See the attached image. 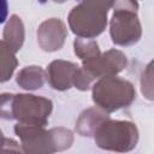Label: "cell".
Wrapping results in <instances>:
<instances>
[{
  "label": "cell",
  "instance_id": "6da1fadb",
  "mask_svg": "<svg viewBox=\"0 0 154 154\" xmlns=\"http://www.w3.org/2000/svg\"><path fill=\"white\" fill-rule=\"evenodd\" d=\"M53 111V102L34 94H0V118L16 119L20 124L46 126Z\"/></svg>",
  "mask_w": 154,
  "mask_h": 154
},
{
  "label": "cell",
  "instance_id": "7a4b0ae2",
  "mask_svg": "<svg viewBox=\"0 0 154 154\" xmlns=\"http://www.w3.org/2000/svg\"><path fill=\"white\" fill-rule=\"evenodd\" d=\"M14 134L20 140L22 152L28 154H52L69 149L73 143L70 129L59 126L46 130L45 126L17 123Z\"/></svg>",
  "mask_w": 154,
  "mask_h": 154
},
{
  "label": "cell",
  "instance_id": "3957f363",
  "mask_svg": "<svg viewBox=\"0 0 154 154\" xmlns=\"http://www.w3.org/2000/svg\"><path fill=\"white\" fill-rule=\"evenodd\" d=\"M91 97L96 107L107 113L129 107L136 100L134 84L117 75L100 77L91 85Z\"/></svg>",
  "mask_w": 154,
  "mask_h": 154
},
{
  "label": "cell",
  "instance_id": "277c9868",
  "mask_svg": "<svg viewBox=\"0 0 154 154\" xmlns=\"http://www.w3.org/2000/svg\"><path fill=\"white\" fill-rule=\"evenodd\" d=\"M109 20V35L117 46L129 47L137 43L142 36V25L137 14V0H116Z\"/></svg>",
  "mask_w": 154,
  "mask_h": 154
},
{
  "label": "cell",
  "instance_id": "5b68a950",
  "mask_svg": "<svg viewBox=\"0 0 154 154\" xmlns=\"http://www.w3.org/2000/svg\"><path fill=\"white\" fill-rule=\"evenodd\" d=\"M96 146L105 150L125 153L132 150L138 142V129L129 120L105 119L93 134Z\"/></svg>",
  "mask_w": 154,
  "mask_h": 154
},
{
  "label": "cell",
  "instance_id": "8992f818",
  "mask_svg": "<svg viewBox=\"0 0 154 154\" xmlns=\"http://www.w3.org/2000/svg\"><path fill=\"white\" fill-rule=\"evenodd\" d=\"M107 14L108 11L82 1L70 11L67 22L71 31L77 37L95 38L106 29Z\"/></svg>",
  "mask_w": 154,
  "mask_h": 154
},
{
  "label": "cell",
  "instance_id": "52a82bcc",
  "mask_svg": "<svg viewBox=\"0 0 154 154\" xmlns=\"http://www.w3.org/2000/svg\"><path fill=\"white\" fill-rule=\"evenodd\" d=\"M128 66L126 55L119 49H108L96 57L82 60V69L95 81L103 76L117 75Z\"/></svg>",
  "mask_w": 154,
  "mask_h": 154
},
{
  "label": "cell",
  "instance_id": "ba28073f",
  "mask_svg": "<svg viewBox=\"0 0 154 154\" xmlns=\"http://www.w3.org/2000/svg\"><path fill=\"white\" fill-rule=\"evenodd\" d=\"M37 43L45 52L52 53L63 48L67 37V28L59 18L43 20L37 28Z\"/></svg>",
  "mask_w": 154,
  "mask_h": 154
},
{
  "label": "cell",
  "instance_id": "9c48e42d",
  "mask_svg": "<svg viewBox=\"0 0 154 154\" xmlns=\"http://www.w3.org/2000/svg\"><path fill=\"white\" fill-rule=\"evenodd\" d=\"M78 69V65L66 60H53L46 70V79L48 84L59 91H65L72 88L73 76Z\"/></svg>",
  "mask_w": 154,
  "mask_h": 154
},
{
  "label": "cell",
  "instance_id": "30bf717a",
  "mask_svg": "<svg viewBox=\"0 0 154 154\" xmlns=\"http://www.w3.org/2000/svg\"><path fill=\"white\" fill-rule=\"evenodd\" d=\"M107 118H109L107 112L99 107H89L79 114L75 126L76 132L83 137H91L99 124Z\"/></svg>",
  "mask_w": 154,
  "mask_h": 154
},
{
  "label": "cell",
  "instance_id": "8fae6325",
  "mask_svg": "<svg viewBox=\"0 0 154 154\" xmlns=\"http://www.w3.org/2000/svg\"><path fill=\"white\" fill-rule=\"evenodd\" d=\"M46 81V71L37 65H30L23 67L16 77L17 84L25 90L41 89Z\"/></svg>",
  "mask_w": 154,
  "mask_h": 154
},
{
  "label": "cell",
  "instance_id": "7c38bea8",
  "mask_svg": "<svg viewBox=\"0 0 154 154\" xmlns=\"http://www.w3.org/2000/svg\"><path fill=\"white\" fill-rule=\"evenodd\" d=\"M2 36H4V41L11 47V49L14 53H17L22 48L25 38V29L19 16L12 14L10 17V19L7 20L4 28Z\"/></svg>",
  "mask_w": 154,
  "mask_h": 154
},
{
  "label": "cell",
  "instance_id": "4fadbf2b",
  "mask_svg": "<svg viewBox=\"0 0 154 154\" xmlns=\"http://www.w3.org/2000/svg\"><path fill=\"white\" fill-rule=\"evenodd\" d=\"M17 65L18 60L16 58V53L5 41L0 40V83H5L11 79Z\"/></svg>",
  "mask_w": 154,
  "mask_h": 154
},
{
  "label": "cell",
  "instance_id": "5bb4252c",
  "mask_svg": "<svg viewBox=\"0 0 154 154\" xmlns=\"http://www.w3.org/2000/svg\"><path fill=\"white\" fill-rule=\"evenodd\" d=\"M73 51H75V54L81 60L96 57L101 53L100 48H99V45L95 40L83 38V37H77L73 41Z\"/></svg>",
  "mask_w": 154,
  "mask_h": 154
},
{
  "label": "cell",
  "instance_id": "9a60e30c",
  "mask_svg": "<svg viewBox=\"0 0 154 154\" xmlns=\"http://www.w3.org/2000/svg\"><path fill=\"white\" fill-rule=\"evenodd\" d=\"M152 76H153V61H150L143 75H142V78H141V90H142V94L148 99V100H153V91H152V85H153V82H152Z\"/></svg>",
  "mask_w": 154,
  "mask_h": 154
},
{
  "label": "cell",
  "instance_id": "2e32d148",
  "mask_svg": "<svg viewBox=\"0 0 154 154\" xmlns=\"http://www.w3.org/2000/svg\"><path fill=\"white\" fill-rule=\"evenodd\" d=\"M19 153L22 152V148L19 147L18 142H16L12 138H7L4 136L1 129H0V153Z\"/></svg>",
  "mask_w": 154,
  "mask_h": 154
},
{
  "label": "cell",
  "instance_id": "e0dca14e",
  "mask_svg": "<svg viewBox=\"0 0 154 154\" xmlns=\"http://www.w3.org/2000/svg\"><path fill=\"white\" fill-rule=\"evenodd\" d=\"M82 1L85 2V4H88V5H91V6L102 8L105 11H109L113 7L116 0H82Z\"/></svg>",
  "mask_w": 154,
  "mask_h": 154
},
{
  "label": "cell",
  "instance_id": "ac0fdd59",
  "mask_svg": "<svg viewBox=\"0 0 154 154\" xmlns=\"http://www.w3.org/2000/svg\"><path fill=\"white\" fill-rule=\"evenodd\" d=\"M8 14V4L7 0H0V24L4 23Z\"/></svg>",
  "mask_w": 154,
  "mask_h": 154
},
{
  "label": "cell",
  "instance_id": "d6986e66",
  "mask_svg": "<svg viewBox=\"0 0 154 154\" xmlns=\"http://www.w3.org/2000/svg\"><path fill=\"white\" fill-rule=\"evenodd\" d=\"M53 2H58V4H63V2H65L66 0H52Z\"/></svg>",
  "mask_w": 154,
  "mask_h": 154
}]
</instances>
